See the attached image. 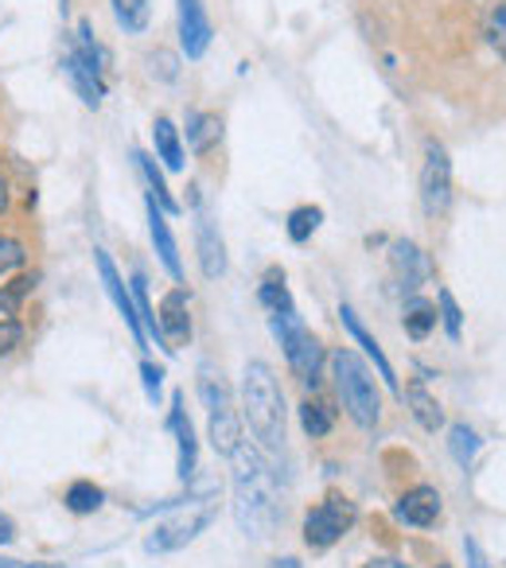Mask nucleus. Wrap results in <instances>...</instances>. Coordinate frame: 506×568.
Returning a JSON list of instances; mask_svg holds the SVG:
<instances>
[{"mask_svg": "<svg viewBox=\"0 0 506 568\" xmlns=\"http://www.w3.org/2000/svg\"><path fill=\"white\" fill-rule=\"evenodd\" d=\"M234 464V521L250 541H270L281 526V487L273 475L270 459L257 444L237 440V448L230 452Z\"/></svg>", "mask_w": 506, "mask_h": 568, "instance_id": "obj_1", "label": "nucleus"}, {"mask_svg": "<svg viewBox=\"0 0 506 568\" xmlns=\"http://www.w3.org/2000/svg\"><path fill=\"white\" fill-rule=\"evenodd\" d=\"M242 420L250 425L253 444L262 452L285 448V394L270 363L253 358L242 374Z\"/></svg>", "mask_w": 506, "mask_h": 568, "instance_id": "obj_2", "label": "nucleus"}, {"mask_svg": "<svg viewBox=\"0 0 506 568\" xmlns=\"http://www.w3.org/2000/svg\"><path fill=\"white\" fill-rule=\"evenodd\" d=\"M332 374H335V394H340L347 417L355 420L358 428H374L382 417V397L378 386H374V374L355 351H335L332 355Z\"/></svg>", "mask_w": 506, "mask_h": 568, "instance_id": "obj_3", "label": "nucleus"}, {"mask_svg": "<svg viewBox=\"0 0 506 568\" xmlns=\"http://www.w3.org/2000/svg\"><path fill=\"white\" fill-rule=\"evenodd\" d=\"M199 397H203L206 409V425H211V444L219 456H230L242 440V420L234 413V397H230V386L222 378L219 366L203 363L199 366Z\"/></svg>", "mask_w": 506, "mask_h": 568, "instance_id": "obj_4", "label": "nucleus"}, {"mask_svg": "<svg viewBox=\"0 0 506 568\" xmlns=\"http://www.w3.org/2000/svg\"><path fill=\"white\" fill-rule=\"evenodd\" d=\"M214 506H219V487H206L199 498H188L172 518L156 521V529L144 537V549L175 552V549H183V545H191L214 521Z\"/></svg>", "mask_w": 506, "mask_h": 568, "instance_id": "obj_5", "label": "nucleus"}, {"mask_svg": "<svg viewBox=\"0 0 506 568\" xmlns=\"http://www.w3.org/2000/svg\"><path fill=\"white\" fill-rule=\"evenodd\" d=\"M270 327H273V335H277V343H281V351H285L293 374L304 382V386L316 389L320 378H324V347H320V339L304 327V320L296 316V308L273 312Z\"/></svg>", "mask_w": 506, "mask_h": 568, "instance_id": "obj_6", "label": "nucleus"}, {"mask_svg": "<svg viewBox=\"0 0 506 568\" xmlns=\"http://www.w3.org/2000/svg\"><path fill=\"white\" fill-rule=\"evenodd\" d=\"M358 521V506L347 495H327L324 503H316L304 514V545L308 549H332L335 541L351 534V526Z\"/></svg>", "mask_w": 506, "mask_h": 568, "instance_id": "obj_7", "label": "nucleus"}, {"mask_svg": "<svg viewBox=\"0 0 506 568\" xmlns=\"http://www.w3.org/2000/svg\"><path fill=\"white\" fill-rule=\"evenodd\" d=\"M452 206V160L441 141L425 144V164H421V211L428 219H444Z\"/></svg>", "mask_w": 506, "mask_h": 568, "instance_id": "obj_8", "label": "nucleus"}, {"mask_svg": "<svg viewBox=\"0 0 506 568\" xmlns=\"http://www.w3.org/2000/svg\"><path fill=\"white\" fill-rule=\"evenodd\" d=\"M389 273H394V281L402 284L405 293H417L421 284L433 281V261H428V253L421 250L417 242H409V237H397L394 245H389Z\"/></svg>", "mask_w": 506, "mask_h": 568, "instance_id": "obj_9", "label": "nucleus"}, {"mask_svg": "<svg viewBox=\"0 0 506 568\" xmlns=\"http://www.w3.org/2000/svg\"><path fill=\"white\" fill-rule=\"evenodd\" d=\"M94 265H98V276H102V288L105 296L113 301V308L125 316V327L133 332L136 347H144V327H141V316H136V304H133V293L125 288V281H121L118 265H113V257L105 250H94Z\"/></svg>", "mask_w": 506, "mask_h": 568, "instance_id": "obj_10", "label": "nucleus"}, {"mask_svg": "<svg viewBox=\"0 0 506 568\" xmlns=\"http://www.w3.org/2000/svg\"><path fill=\"white\" fill-rule=\"evenodd\" d=\"M156 324H160V339H164L168 355H175L180 347H188V339H191V312H188V293H183V288H172V293L160 301Z\"/></svg>", "mask_w": 506, "mask_h": 568, "instance_id": "obj_11", "label": "nucleus"}, {"mask_svg": "<svg viewBox=\"0 0 506 568\" xmlns=\"http://www.w3.org/2000/svg\"><path fill=\"white\" fill-rule=\"evenodd\" d=\"M214 40L211 17H206L203 0H180V48L188 59H203Z\"/></svg>", "mask_w": 506, "mask_h": 568, "instance_id": "obj_12", "label": "nucleus"}, {"mask_svg": "<svg viewBox=\"0 0 506 568\" xmlns=\"http://www.w3.org/2000/svg\"><path fill=\"white\" fill-rule=\"evenodd\" d=\"M168 433L175 436V448H180L175 471H180L183 483H191V479H195V471H199V440H195V428H191L188 413H183V394L172 397V413H168Z\"/></svg>", "mask_w": 506, "mask_h": 568, "instance_id": "obj_13", "label": "nucleus"}, {"mask_svg": "<svg viewBox=\"0 0 506 568\" xmlns=\"http://www.w3.org/2000/svg\"><path fill=\"white\" fill-rule=\"evenodd\" d=\"M441 510H444L441 490H436V487H413V490H405V495L397 498L394 518L402 521V526L428 529V526H436V518H441Z\"/></svg>", "mask_w": 506, "mask_h": 568, "instance_id": "obj_14", "label": "nucleus"}, {"mask_svg": "<svg viewBox=\"0 0 506 568\" xmlns=\"http://www.w3.org/2000/svg\"><path fill=\"white\" fill-rule=\"evenodd\" d=\"M195 253H199V268H203L206 281H219L226 273V242H222L219 226H214L206 214L195 219Z\"/></svg>", "mask_w": 506, "mask_h": 568, "instance_id": "obj_15", "label": "nucleus"}, {"mask_svg": "<svg viewBox=\"0 0 506 568\" xmlns=\"http://www.w3.org/2000/svg\"><path fill=\"white\" fill-rule=\"evenodd\" d=\"M149 234H152V245L160 253V265L168 268L172 281H183V261H180V245H175V234L168 226V214L160 211V203L149 195Z\"/></svg>", "mask_w": 506, "mask_h": 568, "instance_id": "obj_16", "label": "nucleus"}, {"mask_svg": "<svg viewBox=\"0 0 506 568\" xmlns=\"http://www.w3.org/2000/svg\"><path fill=\"white\" fill-rule=\"evenodd\" d=\"M340 320H343V327H347V335H351V339H355L358 347L366 351V358H371V363L378 366V378L386 382L389 389H397L394 366H389L386 351H382V347H378V339H374V335H371V332H366V327H363V320L355 316V308H347V304H343V308H340Z\"/></svg>", "mask_w": 506, "mask_h": 568, "instance_id": "obj_17", "label": "nucleus"}, {"mask_svg": "<svg viewBox=\"0 0 506 568\" xmlns=\"http://www.w3.org/2000/svg\"><path fill=\"white\" fill-rule=\"evenodd\" d=\"M188 149L195 156H206V152L219 149L222 141V118L219 113H206V110H188Z\"/></svg>", "mask_w": 506, "mask_h": 568, "instance_id": "obj_18", "label": "nucleus"}, {"mask_svg": "<svg viewBox=\"0 0 506 568\" xmlns=\"http://www.w3.org/2000/svg\"><path fill=\"white\" fill-rule=\"evenodd\" d=\"M63 74L71 79V87H74V94L82 98V105H90V110H98L102 105V98H105V79L102 74H94L87 63H79V59L67 51L63 55Z\"/></svg>", "mask_w": 506, "mask_h": 568, "instance_id": "obj_19", "label": "nucleus"}, {"mask_svg": "<svg viewBox=\"0 0 506 568\" xmlns=\"http://www.w3.org/2000/svg\"><path fill=\"white\" fill-rule=\"evenodd\" d=\"M152 149H156V160L168 168V172H183V141H180V129L172 125L168 118L152 121Z\"/></svg>", "mask_w": 506, "mask_h": 568, "instance_id": "obj_20", "label": "nucleus"}, {"mask_svg": "<svg viewBox=\"0 0 506 568\" xmlns=\"http://www.w3.org/2000/svg\"><path fill=\"white\" fill-rule=\"evenodd\" d=\"M436 304L433 301H425V296H405V304H402V324H405V335L409 339H428V335L436 332Z\"/></svg>", "mask_w": 506, "mask_h": 568, "instance_id": "obj_21", "label": "nucleus"}, {"mask_svg": "<svg viewBox=\"0 0 506 568\" xmlns=\"http://www.w3.org/2000/svg\"><path fill=\"white\" fill-rule=\"evenodd\" d=\"M405 405L413 409V417H417V425L425 428V433H436V428L444 425V409L441 402H436L433 394H428L421 382H413L409 389H405Z\"/></svg>", "mask_w": 506, "mask_h": 568, "instance_id": "obj_22", "label": "nucleus"}, {"mask_svg": "<svg viewBox=\"0 0 506 568\" xmlns=\"http://www.w3.org/2000/svg\"><path fill=\"white\" fill-rule=\"evenodd\" d=\"M133 160H136V168H141L144 183H149V195L160 203V211H164V214H180V203H175L172 191H168V183H164V175H160L156 160L144 156V152H133Z\"/></svg>", "mask_w": 506, "mask_h": 568, "instance_id": "obj_23", "label": "nucleus"}, {"mask_svg": "<svg viewBox=\"0 0 506 568\" xmlns=\"http://www.w3.org/2000/svg\"><path fill=\"white\" fill-rule=\"evenodd\" d=\"M257 301L273 312H289L293 308V293H289V284H285V273L281 268H270V273L262 276V284H257Z\"/></svg>", "mask_w": 506, "mask_h": 568, "instance_id": "obj_24", "label": "nucleus"}, {"mask_svg": "<svg viewBox=\"0 0 506 568\" xmlns=\"http://www.w3.org/2000/svg\"><path fill=\"white\" fill-rule=\"evenodd\" d=\"M113 17L129 36H141L152 20V0H113Z\"/></svg>", "mask_w": 506, "mask_h": 568, "instance_id": "obj_25", "label": "nucleus"}, {"mask_svg": "<svg viewBox=\"0 0 506 568\" xmlns=\"http://www.w3.org/2000/svg\"><path fill=\"white\" fill-rule=\"evenodd\" d=\"M479 444H483L479 433H475L472 425H464V420L448 428V452H452V459H456L459 467H472V459L479 456Z\"/></svg>", "mask_w": 506, "mask_h": 568, "instance_id": "obj_26", "label": "nucleus"}, {"mask_svg": "<svg viewBox=\"0 0 506 568\" xmlns=\"http://www.w3.org/2000/svg\"><path fill=\"white\" fill-rule=\"evenodd\" d=\"M63 503H67V510H71V514H94V510H102L105 495H102V487L79 479V483H71V487H67Z\"/></svg>", "mask_w": 506, "mask_h": 568, "instance_id": "obj_27", "label": "nucleus"}, {"mask_svg": "<svg viewBox=\"0 0 506 568\" xmlns=\"http://www.w3.org/2000/svg\"><path fill=\"white\" fill-rule=\"evenodd\" d=\"M320 222H324V206H296V211L289 214L285 230H289V237H293L296 245H304L320 230Z\"/></svg>", "mask_w": 506, "mask_h": 568, "instance_id": "obj_28", "label": "nucleus"}, {"mask_svg": "<svg viewBox=\"0 0 506 568\" xmlns=\"http://www.w3.org/2000/svg\"><path fill=\"white\" fill-rule=\"evenodd\" d=\"M301 425H304V433H308L312 440H320V436L332 433L335 417H332V409H327L324 402H304L301 405Z\"/></svg>", "mask_w": 506, "mask_h": 568, "instance_id": "obj_29", "label": "nucleus"}, {"mask_svg": "<svg viewBox=\"0 0 506 568\" xmlns=\"http://www.w3.org/2000/svg\"><path fill=\"white\" fill-rule=\"evenodd\" d=\"M36 288V276H20L12 284H0V320H12L28 293Z\"/></svg>", "mask_w": 506, "mask_h": 568, "instance_id": "obj_30", "label": "nucleus"}, {"mask_svg": "<svg viewBox=\"0 0 506 568\" xmlns=\"http://www.w3.org/2000/svg\"><path fill=\"white\" fill-rule=\"evenodd\" d=\"M436 316H441L444 332H448V339H459V327H464V312H459L456 296L448 293V288H441L436 293Z\"/></svg>", "mask_w": 506, "mask_h": 568, "instance_id": "obj_31", "label": "nucleus"}, {"mask_svg": "<svg viewBox=\"0 0 506 568\" xmlns=\"http://www.w3.org/2000/svg\"><path fill=\"white\" fill-rule=\"evenodd\" d=\"M149 74L152 79H160V82H175L180 79V55L175 51H164V48H156V51H149Z\"/></svg>", "mask_w": 506, "mask_h": 568, "instance_id": "obj_32", "label": "nucleus"}, {"mask_svg": "<svg viewBox=\"0 0 506 568\" xmlns=\"http://www.w3.org/2000/svg\"><path fill=\"white\" fill-rule=\"evenodd\" d=\"M487 43L498 51V59L506 63V0H498L487 12Z\"/></svg>", "mask_w": 506, "mask_h": 568, "instance_id": "obj_33", "label": "nucleus"}, {"mask_svg": "<svg viewBox=\"0 0 506 568\" xmlns=\"http://www.w3.org/2000/svg\"><path fill=\"white\" fill-rule=\"evenodd\" d=\"M24 257H28L24 242H17V237H0V284L24 265Z\"/></svg>", "mask_w": 506, "mask_h": 568, "instance_id": "obj_34", "label": "nucleus"}, {"mask_svg": "<svg viewBox=\"0 0 506 568\" xmlns=\"http://www.w3.org/2000/svg\"><path fill=\"white\" fill-rule=\"evenodd\" d=\"M24 339V327L17 320H0V355H12Z\"/></svg>", "mask_w": 506, "mask_h": 568, "instance_id": "obj_35", "label": "nucleus"}, {"mask_svg": "<svg viewBox=\"0 0 506 568\" xmlns=\"http://www.w3.org/2000/svg\"><path fill=\"white\" fill-rule=\"evenodd\" d=\"M141 378H144V394H149V402H156L160 386H164V371H160L156 363H141Z\"/></svg>", "mask_w": 506, "mask_h": 568, "instance_id": "obj_36", "label": "nucleus"}, {"mask_svg": "<svg viewBox=\"0 0 506 568\" xmlns=\"http://www.w3.org/2000/svg\"><path fill=\"white\" fill-rule=\"evenodd\" d=\"M464 552H467V565H472V568H490V565H487V560H483L479 545H475V541H472V537H467V541H464Z\"/></svg>", "mask_w": 506, "mask_h": 568, "instance_id": "obj_37", "label": "nucleus"}, {"mask_svg": "<svg viewBox=\"0 0 506 568\" xmlns=\"http://www.w3.org/2000/svg\"><path fill=\"white\" fill-rule=\"evenodd\" d=\"M363 568H413V565H405V560H397V557H374V560H366Z\"/></svg>", "mask_w": 506, "mask_h": 568, "instance_id": "obj_38", "label": "nucleus"}, {"mask_svg": "<svg viewBox=\"0 0 506 568\" xmlns=\"http://www.w3.org/2000/svg\"><path fill=\"white\" fill-rule=\"evenodd\" d=\"M0 568H59V565H28V560H12V557H0Z\"/></svg>", "mask_w": 506, "mask_h": 568, "instance_id": "obj_39", "label": "nucleus"}, {"mask_svg": "<svg viewBox=\"0 0 506 568\" xmlns=\"http://www.w3.org/2000/svg\"><path fill=\"white\" fill-rule=\"evenodd\" d=\"M270 568H304V565H301V560H296V557H277Z\"/></svg>", "mask_w": 506, "mask_h": 568, "instance_id": "obj_40", "label": "nucleus"}, {"mask_svg": "<svg viewBox=\"0 0 506 568\" xmlns=\"http://www.w3.org/2000/svg\"><path fill=\"white\" fill-rule=\"evenodd\" d=\"M12 537H17V534H12V521L0 518V541H12Z\"/></svg>", "mask_w": 506, "mask_h": 568, "instance_id": "obj_41", "label": "nucleus"}, {"mask_svg": "<svg viewBox=\"0 0 506 568\" xmlns=\"http://www.w3.org/2000/svg\"><path fill=\"white\" fill-rule=\"evenodd\" d=\"M4 211H9V183L0 180V214H4Z\"/></svg>", "mask_w": 506, "mask_h": 568, "instance_id": "obj_42", "label": "nucleus"}, {"mask_svg": "<svg viewBox=\"0 0 506 568\" xmlns=\"http://www.w3.org/2000/svg\"><path fill=\"white\" fill-rule=\"evenodd\" d=\"M436 568H452V565H436Z\"/></svg>", "mask_w": 506, "mask_h": 568, "instance_id": "obj_43", "label": "nucleus"}]
</instances>
